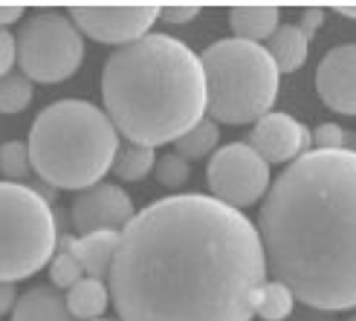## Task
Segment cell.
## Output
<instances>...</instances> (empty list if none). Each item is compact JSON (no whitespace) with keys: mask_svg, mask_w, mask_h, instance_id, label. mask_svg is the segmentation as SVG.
<instances>
[{"mask_svg":"<svg viewBox=\"0 0 356 321\" xmlns=\"http://www.w3.org/2000/svg\"><path fill=\"white\" fill-rule=\"evenodd\" d=\"M266 270L305 307H356V151H310L278 174L261 206Z\"/></svg>","mask_w":356,"mask_h":321,"instance_id":"7a4b0ae2","label":"cell"},{"mask_svg":"<svg viewBox=\"0 0 356 321\" xmlns=\"http://www.w3.org/2000/svg\"><path fill=\"white\" fill-rule=\"evenodd\" d=\"M0 174L9 183H21L32 174V156L26 142H6V145H0Z\"/></svg>","mask_w":356,"mask_h":321,"instance_id":"603a6c76","label":"cell"},{"mask_svg":"<svg viewBox=\"0 0 356 321\" xmlns=\"http://www.w3.org/2000/svg\"><path fill=\"white\" fill-rule=\"evenodd\" d=\"M67 307L76 315V321H93L102 318L104 310L111 307V287L102 278L84 275L73 290H67Z\"/></svg>","mask_w":356,"mask_h":321,"instance_id":"e0dca14e","label":"cell"},{"mask_svg":"<svg viewBox=\"0 0 356 321\" xmlns=\"http://www.w3.org/2000/svg\"><path fill=\"white\" fill-rule=\"evenodd\" d=\"M200 15L197 3H165L159 6V21H168V24H188Z\"/></svg>","mask_w":356,"mask_h":321,"instance_id":"484cf974","label":"cell"},{"mask_svg":"<svg viewBox=\"0 0 356 321\" xmlns=\"http://www.w3.org/2000/svg\"><path fill=\"white\" fill-rule=\"evenodd\" d=\"M264 47L273 56L278 73H296V69H301L307 61L310 38L298 29V24H281L275 29V35Z\"/></svg>","mask_w":356,"mask_h":321,"instance_id":"2e32d148","label":"cell"},{"mask_svg":"<svg viewBox=\"0 0 356 321\" xmlns=\"http://www.w3.org/2000/svg\"><path fill=\"white\" fill-rule=\"evenodd\" d=\"M15 61H17V38L9 29L0 26V79L9 76Z\"/></svg>","mask_w":356,"mask_h":321,"instance_id":"4316f807","label":"cell"},{"mask_svg":"<svg viewBox=\"0 0 356 321\" xmlns=\"http://www.w3.org/2000/svg\"><path fill=\"white\" fill-rule=\"evenodd\" d=\"M249 145L270 165H290L298 156L313 151V133L290 113H266L252 124Z\"/></svg>","mask_w":356,"mask_h":321,"instance_id":"8fae6325","label":"cell"},{"mask_svg":"<svg viewBox=\"0 0 356 321\" xmlns=\"http://www.w3.org/2000/svg\"><path fill=\"white\" fill-rule=\"evenodd\" d=\"M333 12H339L350 21H356V3H333Z\"/></svg>","mask_w":356,"mask_h":321,"instance_id":"1f68e13d","label":"cell"},{"mask_svg":"<svg viewBox=\"0 0 356 321\" xmlns=\"http://www.w3.org/2000/svg\"><path fill=\"white\" fill-rule=\"evenodd\" d=\"M119 240H122V231L116 229H102V231H90V235L76 238V255L84 266V275L102 278V281L108 278L119 252Z\"/></svg>","mask_w":356,"mask_h":321,"instance_id":"4fadbf2b","label":"cell"},{"mask_svg":"<svg viewBox=\"0 0 356 321\" xmlns=\"http://www.w3.org/2000/svg\"><path fill=\"white\" fill-rule=\"evenodd\" d=\"M26 145L38 180L64 191L99 186L122 148L111 116L81 99H64L41 110Z\"/></svg>","mask_w":356,"mask_h":321,"instance_id":"277c9868","label":"cell"},{"mask_svg":"<svg viewBox=\"0 0 356 321\" xmlns=\"http://www.w3.org/2000/svg\"><path fill=\"white\" fill-rule=\"evenodd\" d=\"M156 154L154 148H145V145H134V142H128V145H122L116 159H113V176L122 183H139L145 180V176L156 168Z\"/></svg>","mask_w":356,"mask_h":321,"instance_id":"ac0fdd59","label":"cell"},{"mask_svg":"<svg viewBox=\"0 0 356 321\" xmlns=\"http://www.w3.org/2000/svg\"><path fill=\"white\" fill-rule=\"evenodd\" d=\"M136 217V208L131 194L116 183H99L93 188L79 191L73 203V226L81 235L102 229H116L122 231L131 220Z\"/></svg>","mask_w":356,"mask_h":321,"instance_id":"30bf717a","label":"cell"},{"mask_svg":"<svg viewBox=\"0 0 356 321\" xmlns=\"http://www.w3.org/2000/svg\"><path fill=\"white\" fill-rule=\"evenodd\" d=\"M296 313V295L287 283H281L275 278H270L261 287V298H258V310L255 315H261L264 321H287Z\"/></svg>","mask_w":356,"mask_h":321,"instance_id":"44dd1931","label":"cell"},{"mask_svg":"<svg viewBox=\"0 0 356 321\" xmlns=\"http://www.w3.org/2000/svg\"><path fill=\"white\" fill-rule=\"evenodd\" d=\"M49 278H52V287L56 290H73L84 278V266L76 255V235H64L58 240L56 255L49 261Z\"/></svg>","mask_w":356,"mask_h":321,"instance_id":"d6986e66","label":"cell"},{"mask_svg":"<svg viewBox=\"0 0 356 321\" xmlns=\"http://www.w3.org/2000/svg\"><path fill=\"white\" fill-rule=\"evenodd\" d=\"M209 116L223 124H255L273 113L281 73L264 44L220 38L203 49Z\"/></svg>","mask_w":356,"mask_h":321,"instance_id":"5b68a950","label":"cell"},{"mask_svg":"<svg viewBox=\"0 0 356 321\" xmlns=\"http://www.w3.org/2000/svg\"><path fill=\"white\" fill-rule=\"evenodd\" d=\"M93 321H108V318H93Z\"/></svg>","mask_w":356,"mask_h":321,"instance_id":"d6a6232c","label":"cell"},{"mask_svg":"<svg viewBox=\"0 0 356 321\" xmlns=\"http://www.w3.org/2000/svg\"><path fill=\"white\" fill-rule=\"evenodd\" d=\"M17 290H15V283H9V281H0V315H6L9 310H15V304H17Z\"/></svg>","mask_w":356,"mask_h":321,"instance_id":"f1b7e54d","label":"cell"},{"mask_svg":"<svg viewBox=\"0 0 356 321\" xmlns=\"http://www.w3.org/2000/svg\"><path fill=\"white\" fill-rule=\"evenodd\" d=\"M218 142H220L218 122L206 116L194 124L188 133H183L174 142V154H180L183 159H203V156H211L218 151Z\"/></svg>","mask_w":356,"mask_h":321,"instance_id":"ffe728a7","label":"cell"},{"mask_svg":"<svg viewBox=\"0 0 356 321\" xmlns=\"http://www.w3.org/2000/svg\"><path fill=\"white\" fill-rule=\"evenodd\" d=\"M206 183L211 197L226 206H255L266 197L270 180V163L249 145V142H232L211 154L206 168Z\"/></svg>","mask_w":356,"mask_h":321,"instance_id":"ba28073f","label":"cell"},{"mask_svg":"<svg viewBox=\"0 0 356 321\" xmlns=\"http://www.w3.org/2000/svg\"><path fill=\"white\" fill-rule=\"evenodd\" d=\"M12 321H76V315L67 307V295L41 283V287H32L17 298Z\"/></svg>","mask_w":356,"mask_h":321,"instance_id":"5bb4252c","label":"cell"},{"mask_svg":"<svg viewBox=\"0 0 356 321\" xmlns=\"http://www.w3.org/2000/svg\"><path fill=\"white\" fill-rule=\"evenodd\" d=\"M313 145L316 151H342L348 148V131L336 122H325L313 131Z\"/></svg>","mask_w":356,"mask_h":321,"instance_id":"d4e9b609","label":"cell"},{"mask_svg":"<svg viewBox=\"0 0 356 321\" xmlns=\"http://www.w3.org/2000/svg\"><path fill=\"white\" fill-rule=\"evenodd\" d=\"M32 101V81L24 73H9L0 79V113H21Z\"/></svg>","mask_w":356,"mask_h":321,"instance_id":"7402d4cb","label":"cell"},{"mask_svg":"<svg viewBox=\"0 0 356 321\" xmlns=\"http://www.w3.org/2000/svg\"><path fill=\"white\" fill-rule=\"evenodd\" d=\"M266 255L258 226L211 194H174L122 229L108 275L122 321H252Z\"/></svg>","mask_w":356,"mask_h":321,"instance_id":"6da1fadb","label":"cell"},{"mask_svg":"<svg viewBox=\"0 0 356 321\" xmlns=\"http://www.w3.org/2000/svg\"><path fill=\"white\" fill-rule=\"evenodd\" d=\"M345 321H356V315H353V318H345Z\"/></svg>","mask_w":356,"mask_h":321,"instance_id":"836d02e7","label":"cell"},{"mask_svg":"<svg viewBox=\"0 0 356 321\" xmlns=\"http://www.w3.org/2000/svg\"><path fill=\"white\" fill-rule=\"evenodd\" d=\"M290 318H293V321H333L330 313H325V310H313V307L301 310V313H293Z\"/></svg>","mask_w":356,"mask_h":321,"instance_id":"4dcf8cb0","label":"cell"},{"mask_svg":"<svg viewBox=\"0 0 356 321\" xmlns=\"http://www.w3.org/2000/svg\"><path fill=\"white\" fill-rule=\"evenodd\" d=\"M154 174L165 188H183L188 183V176H191V165H188V159H183L180 154H165V156L156 159Z\"/></svg>","mask_w":356,"mask_h":321,"instance_id":"cb8c5ba5","label":"cell"},{"mask_svg":"<svg viewBox=\"0 0 356 321\" xmlns=\"http://www.w3.org/2000/svg\"><path fill=\"white\" fill-rule=\"evenodd\" d=\"M229 26H232L235 38L243 41H270L275 29L281 26V9L273 3L264 6H232L229 9Z\"/></svg>","mask_w":356,"mask_h":321,"instance_id":"9a60e30c","label":"cell"},{"mask_svg":"<svg viewBox=\"0 0 356 321\" xmlns=\"http://www.w3.org/2000/svg\"><path fill=\"white\" fill-rule=\"evenodd\" d=\"M353 151H356V145H353Z\"/></svg>","mask_w":356,"mask_h":321,"instance_id":"e575fe53","label":"cell"},{"mask_svg":"<svg viewBox=\"0 0 356 321\" xmlns=\"http://www.w3.org/2000/svg\"><path fill=\"white\" fill-rule=\"evenodd\" d=\"M325 26V9H318V6H307L305 12H301V24L298 29L307 35V38H313V35Z\"/></svg>","mask_w":356,"mask_h":321,"instance_id":"83f0119b","label":"cell"},{"mask_svg":"<svg viewBox=\"0 0 356 321\" xmlns=\"http://www.w3.org/2000/svg\"><path fill=\"white\" fill-rule=\"evenodd\" d=\"M102 99L119 136L134 145L159 148L206 119V69L186 41L151 32L108 58Z\"/></svg>","mask_w":356,"mask_h":321,"instance_id":"3957f363","label":"cell"},{"mask_svg":"<svg viewBox=\"0 0 356 321\" xmlns=\"http://www.w3.org/2000/svg\"><path fill=\"white\" fill-rule=\"evenodd\" d=\"M24 6L21 3H0V26H12L15 21H21V17H24Z\"/></svg>","mask_w":356,"mask_h":321,"instance_id":"f546056e","label":"cell"},{"mask_svg":"<svg viewBox=\"0 0 356 321\" xmlns=\"http://www.w3.org/2000/svg\"><path fill=\"white\" fill-rule=\"evenodd\" d=\"M84 61V35L73 17L58 9H41L17 32V64L29 81H67Z\"/></svg>","mask_w":356,"mask_h":321,"instance_id":"52a82bcc","label":"cell"},{"mask_svg":"<svg viewBox=\"0 0 356 321\" xmlns=\"http://www.w3.org/2000/svg\"><path fill=\"white\" fill-rule=\"evenodd\" d=\"M49 200L32 186L0 180V281H24L49 266L58 249Z\"/></svg>","mask_w":356,"mask_h":321,"instance_id":"8992f818","label":"cell"},{"mask_svg":"<svg viewBox=\"0 0 356 321\" xmlns=\"http://www.w3.org/2000/svg\"><path fill=\"white\" fill-rule=\"evenodd\" d=\"M81 35L99 44L128 47L151 35V26L159 21V6L131 3V6H73L67 12Z\"/></svg>","mask_w":356,"mask_h":321,"instance_id":"9c48e42d","label":"cell"},{"mask_svg":"<svg viewBox=\"0 0 356 321\" xmlns=\"http://www.w3.org/2000/svg\"><path fill=\"white\" fill-rule=\"evenodd\" d=\"M316 90L333 113L356 116V44H339L325 52L316 69Z\"/></svg>","mask_w":356,"mask_h":321,"instance_id":"7c38bea8","label":"cell"}]
</instances>
